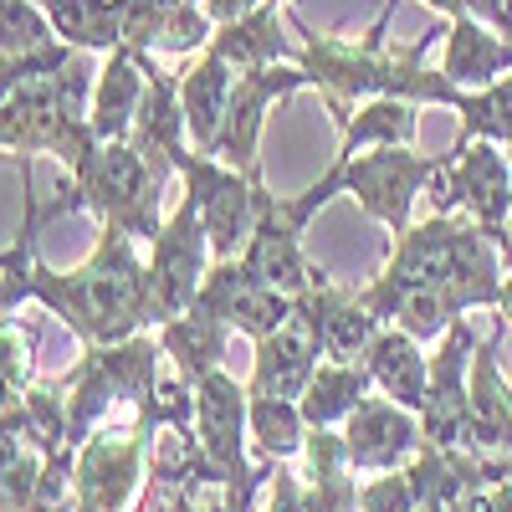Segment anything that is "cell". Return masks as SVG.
I'll use <instances>...</instances> for the list:
<instances>
[{"label": "cell", "mask_w": 512, "mask_h": 512, "mask_svg": "<svg viewBox=\"0 0 512 512\" xmlns=\"http://www.w3.org/2000/svg\"><path fill=\"white\" fill-rule=\"evenodd\" d=\"M390 21H395L390 11H379V21L364 31V41H344V36L308 31L297 11L287 16V26L297 31V67H308L313 88L323 93V108L338 128L369 98H405L415 108H431V103L456 108L461 103L456 82L441 67H425V52L446 36V26H425L410 47H384Z\"/></svg>", "instance_id": "cell-1"}, {"label": "cell", "mask_w": 512, "mask_h": 512, "mask_svg": "<svg viewBox=\"0 0 512 512\" xmlns=\"http://www.w3.org/2000/svg\"><path fill=\"white\" fill-rule=\"evenodd\" d=\"M31 303L62 318L82 344H118V338L159 328L149 262L139 256V241L113 226H98L88 262H77L72 272H57L31 256Z\"/></svg>", "instance_id": "cell-2"}, {"label": "cell", "mask_w": 512, "mask_h": 512, "mask_svg": "<svg viewBox=\"0 0 512 512\" xmlns=\"http://www.w3.org/2000/svg\"><path fill=\"white\" fill-rule=\"evenodd\" d=\"M169 175H175V164L139 154L128 139L98 144L77 169H67L82 210H93L98 226H113V231L134 236V241L159 236V226H164L159 200H164Z\"/></svg>", "instance_id": "cell-3"}, {"label": "cell", "mask_w": 512, "mask_h": 512, "mask_svg": "<svg viewBox=\"0 0 512 512\" xmlns=\"http://www.w3.org/2000/svg\"><path fill=\"white\" fill-rule=\"evenodd\" d=\"M164 349L159 333H134L118 338V344H88L82 359L62 374L67 390V420H72V446H82L98 425L108 420L113 405H144L149 390L164 374Z\"/></svg>", "instance_id": "cell-4"}, {"label": "cell", "mask_w": 512, "mask_h": 512, "mask_svg": "<svg viewBox=\"0 0 512 512\" xmlns=\"http://www.w3.org/2000/svg\"><path fill=\"white\" fill-rule=\"evenodd\" d=\"M149 446H154V431L139 415L128 425L103 420L77 446L72 512H139V497L149 487Z\"/></svg>", "instance_id": "cell-5"}, {"label": "cell", "mask_w": 512, "mask_h": 512, "mask_svg": "<svg viewBox=\"0 0 512 512\" xmlns=\"http://www.w3.org/2000/svg\"><path fill=\"white\" fill-rule=\"evenodd\" d=\"M344 159V154H338ZM451 164V154H415V144H379L344 159V195L359 200V210L384 231H410L415 200L431 190V180Z\"/></svg>", "instance_id": "cell-6"}, {"label": "cell", "mask_w": 512, "mask_h": 512, "mask_svg": "<svg viewBox=\"0 0 512 512\" xmlns=\"http://www.w3.org/2000/svg\"><path fill=\"white\" fill-rule=\"evenodd\" d=\"M175 175L185 180V195L200 205V221L210 236L216 262L241 256L251 226H256V185H262V169H231L216 154H195L180 149L175 154Z\"/></svg>", "instance_id": "cell-7"}, {"label": "cell", "mask_w": 512, "mask_h": 512, "mask_svg": "<svg viewBox=\"0 0 512 512\" xmlns=\"http://www.w3.org/2000/svg\"><path fill=\"white\" fill-rule=\"evenodd\" d=\"M98 149L88 118H72L52 88V77H36L26 88H16L0 108V154L31 159V154H52L62 169H77Z\"/></svg>", "instance_id": "cell-8"}, {"label": "cell", "mask_w": 512, "mask_h": 512, "mask_svg": "<svg viewBox=\"0 0 512 512\" xmlns=\"http://www.w3.org/2000/svg\"><path fill=\"white\" fill-rule=\"evenodd\" d=\"M431 205L436 216H472L492 241L507 226L512 210V159L492 139L451 144V164L431 180Z\"/></svg>", "instance_id": "cell-9"}, {"label": "cell", "mask_w": 512, "mask_h": 512, "mask_svg": "<svg viewBox=\"0 0 512 512\" xmlns=\"http://www.w3.org/2000/svg\"><path fill=\"white\" fill-rule=\"evenodd\" d=\"M210 262H216V251H210L200 205L190 195H180V205L169 210L159 236L149 241V292H154L159 323L185 313V308H195V292H200Z\"/></svg>", "instance_id": "cell-10"}, {"label": "cell", "mask_w": 512, "mask_h": 512, "mask_svg": "<svg viewBox=\"0 0 512 512\" xmlns=\"http://www.w3.org/2000/svg\"><path fill=\"white\" fill-rule=\"evenodd\" d=\"M472 354H477V328L472 318H461L441 333V349L431 359V390H425L420 405L425 446L466 451V431H472Z\"/></svg>", "instance_id": "cell-11"}, {"label": "cell", "mask_w": 512, "mask_h": 512, "mask_svg": "<svg viewBox=\"0 0 512 512\" xmlns=\"http://www.w3.org/2000/svg\"><path fill=\"white\" fill-rule=\"evenodd\" d=\"M313 88L308 67L297 62H272V67H256V72H236V88H231V108H226V128L216 139V159H226L231 169H262V128L267 113Z\"/></svg>", "instance_id": "cell-12"}, {"label": "cell", "mask_w": 512, "mask_h": 512, "mask_svg": "<svg viewBox=\"0 0 512 512\" xmlns=\"http://www.w3.org/2000/svg\"><path fill=\"white\" fill-rule=\"evenodd\" d=\"M241 262L262 282H272L277 292H287L292 303L328 277L313 256L303 251V226L287 216L282 195H272L267 185H256V226H251V236L241 246Z\"/></svg>", "instance_id": "cell-13"}, {"label": "cell", "mask_w": 512, "mask_h": 512, "mask_svg": "<svg viewBox=\"0 0 512 512\" xmlns=\"http://www.w3.org/2000/svg\"><path fill=\"white\" fill-rule=\"evenodd\" d=\"M195 308L216 313L231 333H246L256 344V338H267L272 328H282L297 303L287 292H277L272 282L256 277L241 256H226V262H210V272L195 292Z\"/></svg>", "instance_id": "cell-14"}, {"label": "cell", "mask_w": 512, "mask_h": 512, "mask_svg": "<svg viewBox=\"0 0 512 512\" xmlns=\"http://www.w3.org/2000/svg\"><path fill=\"white\" fill-rule=\"evenodd\" d=\"M251 390L236 384L226 369L195 379V436L216 466L221 487H236L241 477H251V461H246V441H251Z\"/></svg>", "instance_id": "cell-15"}, {"label": "cell", "mask_w": 512, "mask_h": 512, "mask_svg": "<svg viewBox=\"0 0 512 512\" xmlns=\"http://www.w3.org/2000/svg\"><path fill=\"white\" fill-rule=\"evenodd\" d=\"M344 431V446H349V461H354V472H400V466H410L425 446V431H420V415L395 405L390 395H364L354 405V415L338 425Z\"/></svg>", "instance_id": "cell-16"}, {"label": "cell", "mask_w": 512, "mask_h": 512, "mask_svg": "<svg viewBox=\"0 0 512 512\" xmlns=\"http://www.w3.org/2000/svg\"><path fill=\"white\" fill-rule=\"evenodd\" d=\"M323 338H318V323L292 308V318L282 328H272L267 338H256V364H251V379L246 390L251 395H267V400H303L313 369L323 364Z\"/></svg>", "instance_id": "cell-17"}, {"label": "cell", "mask_w": 512, "mask_h": 512, "mask_svg": "<svg viewBox=\"0 0 512 512\" xmlns=\"http://www.w3.org/2000/svg\"><path fill=\"white\" fill-rule=\"evenodd\" d=\"M502 333L507 323L477 338V354H472V431H466V451H482V456H512V374H502L497 364Z\"/></svg>", "instance_id": "cell-18"}, {"label": "cell", "mask_w": 512, "mask_h": 512, "mask_svg": "<svg viewBox=\"0 0 512 512\" xmlns=\"http://www.w3.org/2000/svg\"><path fill=\"white\" fill-rule=\"evenodd\" d=\"M297 308H303V313L318 323L323 354H328V359H344V364H364V354H369V344H374V333L384 328V323L364 308V297L349 292V287H338L333 277H323L313 292L297 297Z\"/></svg>", "instance_id": "cell-19"}, {"label": "cell", "mask_w": 512, "mask_h": 512, "mask_svg": "<svg viewBox=\"0 0 512 512\" xmlns=\"http://www.w3.org/2000/svg\"><path fill=\"white\" fill-rule=\"evenodd\" d=\"M292 26L282 21L277 0H262L256 11L216 26L210 36V57H221L231 72H256V67H272V62H297V41L287 36Z\"/></svg>", "instance_id": "cell-20"}, {"label": "cell", "mask_w": 512, "mask_h": 512, "mask_svg": "<svg viewBox=\"0 0 512 512\" xmlns=\"http://www.w3.org/2000/svg\"><path fill=\"white\" fill-rule=\"evenodd\" d=\"M144 72H149V88H144V103H139V118H134V134H128V144H134L139 154L149 159H164L175 164L180 149H190V134H185V108H180V77L164 72L154 62V52H139Z\"/></svg>", "instance_id": "cell-21"}, {"label": "cell", "mask_w": 512, "mask_h": 512, "mask_svg": "<svg viewBox=\"0 0 512 512\" xmlns=\"http://www.w3.org/2000/svg\"><path fill=\"white\" fill-rule=\"evenodd\" d=\"M144 88H149V72L139 62V52H108L103 67H98V88H93V108H88V128L98 144H113V139H128L134 134V118H139V103H144Z\"/></svg>", "instance_id": "cell-22"}, {"label": "cell", "mask_w": 512, "mask_h": 512, "mask_svg": "<svg viewBox=\"0 0 512 512\" xmlns=\"http://www.w3.org/2000/svg\"><path fill=\"white\" fill-rule=\"evenodd\" d=\"M441 72L456 82L461 93L487 88V82H497L502 72H512V36L492 31V26L477 21V16H451V21H446Z\"/></svg>", "instance_id": "cell-23"}, {"label": "cell", "mask_w": 512, "mask_h": 512, "mask_svg": "<svg viewBox=\"0 0 512 512\" xmlns=\"http://www.w3.org/2000/svg\"><path fill=\"white\" fill-rule=\"evenodd\" d=\"M231 88H236V72L200 52L185 72H180V108H185V134L195 154H216V139L226 128V108H231Z\"/></svg>", "instance_id": "cell-24"}, {"label": "cell", "mask_w": 512, "mask_h": 512, "mask_svg": "<svg viewBox=\"0 0 512 512\" xmlns=\"http://www.w3.org/2000/svg\"><path fill=\"white\" fill-rule=\"evenodd\" d=\"M364 364H369V374H374V390H379V395H390L395 405H405V410L420 415L425 390H431V359L420 354V338H410V333L395 328V323H384V328L374 333Z\"/></svg>", "instance_id": "cell-25"}, {"label": "cell", "mask_w": 512, "mask_h": 512, "mask_svg": "<svg viewBox=\"0 0 512 512\" xmlns=\"http://www.w3.org/2000/svg\"><path fill=\"white\" fill-rule=\"evenodd\" d=\"M154 333H159V349H164L169 369L185 374L190 384L205 379V374H216L221 359H226V344H231V328L216 313H205V308H185L175 318H164Z\"/></svg>", "instance_id": "cell-26"}, {"label": "cell", "mask_w": 512, "mask_h": 512, "mask_svg": "<svg viewBox=\"0 0 512 512\" xmlns=\"http://www.w3.org/2000/svg\"><path fill=\"white\" fill-rule=\"evenodd\" d=\"M374 390V374L369 364H344V359H323L308 379V390H303V420H308V431H318V425H344L354 415V405Z\"/></svg>", "instance_id": "cell-27"}, {"label": "cell", "mask_w": 512, "mask_h": 512, "mask_svg": "<svg viewBox=\"0 0 512 512\" xmlns=\"http://www.w3.org/2000/svg\"><path fill=\"white\" fill-rule=\"evenodd\" d=\"M41 11H47L57 41H67L72 52L108 57L123 47V21L113 0H41Z\"/></svg>", "instance_id": "cell-28"}, {"label": "cell", "mask_w": 512, "mask_h": 512, "mask_svg": "<svg viewBox=\"0 0 512 512\" xmlns=\"http://www.w3.org/2000/svg\"><path fill=\"white\" fill-rule=\"evenodd\" d=\"M344 144L338 154H359V149H379V144H415L420 139V108L405 98H369L354 108V118L338 128Z\"/></svg>", "instance_id": "cell-29"}, {"label": "cell", "mask_w": 512, "mask_h": 512, "mask_svg": "<svg viewBox=\"0 0 512 512\" xmlns=\"http://www.w3.org/2000/svg\"><path fill=\"white\" fill-rule=\"evenodd\" d=\"M200 482H216V466H210L205 446L195 431H175V425H164L154 431V446H149V487L154 492H169V487H200Z\"/></svg>", "instance_id": "cell-30"}, {"label": "cell", "mask_w": 512, "mask_h": 512, "mask_svg": "<svg viewBox=\"0 0 512 512\" xmlns=\"http://www.w3.org/2000/svg\"><path fill=\"white\" fill-rule=\"evenodd\" d=\"M36 354H41V328L26 318H0V415L16 410L31 384H36Z\"/></svg>", "instance_id": "cell-31"}, {"label": "cell", "mask_w": 512, "mask_h": 512, "mask_svg": "<svg viewBox=\"0 0 512 512\" xmlns=\"http://www.w3.org/2000/svg\"><path fill=\"white\" fill-rule=\"evenodd\" d=\"M251 446L262 451L267 461H297L308 441V420H303V405L297 400H267V395H251Z\"/></svg>", "instance_id": "cell-32"}, {"label": "cell", "mask_w": 512, "mask_h": 512, "mask_svg": "<svg viewBox=\"0 0 512 512\" xmlns=\"http://www.w3.org/2000/svg\"><path fill=\"white\" fill-rule=\"evenodd\" d=\"M456 113H461L456 144L492 139V144L507 149L512 144V72H502L497 82H487V88H477V93H461Z\"/></svg>", "instance_id": "cell-33"}, {"label": "cell", "mask_w": 512, "mask_h": 512, "mask_svg": "<svg viewBox=\"0 0 512 512\" xmlns=\"http://www.w3.org/2000/svg\"><path fill=\"white\" fill-rule=\"evenodd\" d=\"M52 41L57 31L41 11V0H0V52H36Z\"/></svg>", "instance_id": "cell-34"}, {"label": "cell", "mask_w": 512, "mask_h": 512, "mask_svg": "<svg viewBox=\"0 0 512 512\" xmlns=\"http://www.w3.org/2000/svg\"><path fill=\"white\" fill-rule=\"evenodd\" d=\"M210 36H216V21L200 0H180L175 11L164 21V36H159V57H195L210 47Z\"/></svg>", "instance_id": "cell-35"}, {"label": "cell", "mask_w": 512, "mask_h": 512, "mask_svg": "<svg viewBox=\"0 0 512 512\" xmlns=\"http://www.w3.org/2000/svg\"><path fill=\"white\" fill-rule=\"evenodd\" d=\"M425 497L410 477V466H400V472H379L374 482L359 487V512H420Z\"/></svg>", "instance_id": "cell-36"}, {"label": "cell", "mask_w": 512, "mask_h": 512, "mask_svg": "<svg viewBox=\"0 0 512 512\" xmlns=\"http://www.w3.org/2000/svg\"><path fill=\"white\" fill-rule=\"evenodd\" d=\"M420 6H431V11H441L446 21L451 16H477V21H487L492 31H512V0H420Z\"/></svg>", "instance_id": "cell-37"}, {"label": "cell", "mask_w": 512, "mask_h": 512, "mask_svg": "<svg viewBox=\"0 0 512 512\" xmlns=\"http://www.w3.org/2000/svg\"><path fill=\"white\" fill-rule=\"evenodd\" d=\"M262 512H308V502H303V477L287 472V461L277 466V477H272V497H267V507H262Z\"/></svg>", "instance_id": "cell-38"}, {"label": "cell", "mask_w": 512, "mask_h": 512, "mask_svg": "<svg viewBox=\"0 0 512 512\" xmlns=\"http://www.w3.org/2000/svg\"><path fill=\"white\" fill-rule=\"evenodd\" d=\"M159 512H231V502H195V487H169L159 492Z\"/></svg>", "instance_id": "cell-39"}, {"label": "cell", "mask_w": 512, "mask_h": 512, "mask_svg": "<svg viewBox=\"0 0 512 512\" xmlns=\"http://www.w3.org/2000/svg\"><path fill=\"white\" fill-rule=\"evenodd\" d=\"M446 512H497V507H492V487H487V482L461 487V492L446 502Z\"/></svg>", "instance_id": "cell-40"}, {"label": "cell", "mask_w": 512, "mask_h": 512, "mask_svg": "<svg viewBox=\"0 0 512 512\" xmlns=\"http://www.w3.org/2000/svg\"><path fill=\"white\" fill-rule=\"evenodd\" d=\"M200 6L210 11V21H216V26H226V21H236V16L256 11V6H262V0H200Z\"/></svg>", "instance_id": "cell-41"}, {"label": "cell", "mask_w": 512, "mask_h": 512, "mask_svg": "<svg viewBox=\"0 0 512 512\" xmlns=\"http://www.w3.org/2000/svg\"><path fill=\"white\" fill-rule=\"evenodd\" d=\"M502 323H507V333H512V272L502 277V292H497V308H492Z\"/></svg>", "instance_id": "cell-42"}, {"label": "cell", "mask_w": 512, "mask_h": 512, "mask_svg": "<svg viewBox=\"0 0 512 512\" xmlns=\"http://www.w3.org/2000/svg\"><path fill=\"white\" fill-rule=\"evenodd\" d=\"M492 507H497V512H512V477L492 482Z\"/></svg>", "instance_id": "cell-43"}, {"label": "cell", "mask_w": 512, "mask_h": 512, "mask_svg": "<svg viewBox=\"0 0 512 512\" xmlns=\"http://www.w3.org/2000/svg\"><path fill=\"white\" fill-rule=\"evenodd\" d=\"M497 251H502V267L512 272V210H507V226H502V236H497Z\"/></svg>", "instance_id": "cell-44"}, {"label": "cell", "mask_w": 512, "mask_h": 512, "mask_svg": "<svg viewBox=\"0 0 512 512\" xmlns=\"http://www.w3.org/2000/svg\"><path fill=\"white\" fill-rule=\"evenodd\" d=\"M395 6H400V0H384V11H390V16H395Z\"/></svg>", "instance_id": "cell-45"}, {"label": "cell", "mask_w": 512, "mask_h": 512, "mask_svg": "<svg viewBox=\"0 0 512 512\" xmlns=\"http://www.w3.org/2000/svg\"><path fill=\"white\" fill-rule=\"evenodd\" d=\"M507 159H512V144H507Z\"/></svg>", "instance_id": "cell-46"}]
</instances>
